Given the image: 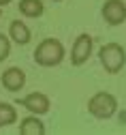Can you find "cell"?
Returning a JSON list of instances; mask_svg holds the SVG:
<instances>
[{
    "label": "cell",
    "instance_id": "obj_1",
    "mask_svg": "<svg viewBox=\"0 0 126 135\" xmlns=\"http://www.w3.org/2000/svg\"><path fill=\"white\" fill-rule=\"evenodd\" d=\"M64 45L53 37L43 39L34 49V62L39 66H58L64 60Z\"/></svg>",
    "mask_w": 126,
    "mask_h": 135
},
{
    "label": "cell",
    "instance_id": "obj_2",
    "mask_svg": "<svg viewBox=\"0 0 126 135\" xmlns=\"http://www.w3.org/2000/svg\"><path fill=\"white\" fill-rule=\"evenodd\" d=\"M98 60L109 75H115L126 66V49L120 43H105L98 52Z\"/></svg>",
    "mask_w": 126,
    "mask_h": 135
},
{
    "label": "cell",
    "instance_id": "obj_3",
    "mask_svg": "<svg viewBox=\"0 0 126 135\" xmlns=\"http://www.w3.org/2000/svg\"><path fill=\"white\" fill-rule=\"evenodd\" d=\"M88 112L98 120H107L118 112V99L111 92H96L88 101Z\"/></svg>",
    "mask_w": 126,
    "mask_h": 135
},
{
    "label": "cell",
    "instance_id": "obj_4",
    "mask_svg": "<svg viewBox=\"0 0 126 135\" xmlns=\"http://www.w3.org/2000/svg\"><path fill=\"white\" fill-rule=\"evenodd\" d=\"M92 47H94V39L88 35V32H81V35L75 39L73 49H70V64L73 66H81L88 62V58L92 56Z\"/></svg>",
    "mask_w": 126,
    "mask_h": 135
},
{
    "label": "cell",
    "instance_id": "obj_5",
    "mask_svg": "<svg viewBox=\"0 0 126 135\" xmlns=\"http://www.w3.org/2000/svg\"><path fill=\"white\" fill-rule=\"evenodd\" d=\"M17 105L24 107V109H28L30 114H37V116L47 114L49 107H51L49 97L43 94V92H30V94H26L24 99H17Z\"/></svg>",
    "mask_w": 126,
    "mask_h": 135
},
{
    "label": "cell",
    "instance_id": "obj_6",
    "mask_svg": "<svg viewBox=\"0 0 126 135\" xmlns=\"http://www.w3.org/2000/svg\"><path fill=\"white\" fill-rule=\"evenodd\" d=\"M100 13L109 26H120L126 22V2L124 0H105Z\"/></svg>",
    "mask_w": 126,
    "mask_h": 135
},
{
    "label": "cell",
    "instance_id": "obj_7",
    "mask_svg": "<svg viewBox=\"0 0 126 135\" xmlns=\"http://www.w3.org/2000/svg\"><path fill=\"white\" fill-rule=\"evenodd\" d=\"M0 81H2V86L9 92H19L26 86V73L19 69V66H9V69L2 73Z\"/></svg>",
    "mask_w": 126,
    "mask_h": 135
},
{
    "label": "cell",
    "instance_id": "obj_8",
    "mask_svg": "<svg viewBox=\"0 0 126 135\" xmlns=\"http://www.w3.org/2000/svg\"><path fill=\"white\" fill-rule=\"evenodd\" d=\"M9 39L17 45H28L32 35H30V28L22 22V20H13L9 26Z\"/></svg>",
    "mask_w": 126,
    "mask_h": 135
},
{
    "label": "cell",
    "instance_id": "obj_9",
    "mask_svg": "<svg viewBox=\"0 0 126 135\" xmlns=\"http://www.w3.org/2000/svg\"><path fill=\"white\" fill-rule=\"evenodd\" d=\"M19 133L22 135H45V122L37 114H30L19 122Z\"/></svg>",
    "mask_w": 126,
    "mask_h": 135
},
{
    "label": "cell",
    "instance_id": "obj_10",
    "mask_svg": "<svg viewBox=\"0 0 126 135\" xmlns=\"http://www.w3.org/2000/svg\"><path fill=\"white\" fill-rule=\"evenodd\" d=\"M19 13L24 17H30V20L41 17L45 13V4L41 0H19Z\"/></svg>",
    "mask_w": 126,
    "mask_h": 135
},
{
    "label": "cell",
    "instance_id": "obj_11",
    "mask_svg": "<svg viewBox=\"0 0 126 135\" xmlns=\"http://www.w3.org/2000/svg\"><path fill=\"white\" fill-rule=\"evenodd\" d=\"M17 122V109L13 103H7V101H0V129L15 124Z\"/></svg>",
    "mask_w": 126,
    "mask_h": 135
},
{
    "label": "cell",
    "instance_id": "obj_12",
    "mask_svg": "<svg viewBox=\"0 0 126 135\" xmlns=\"http://www.w3.org/2000/svg\"><path fill=\"white\" fill-rule=\"evenodd\" d=\"M11 54V39L0 32V62H4Z\"/></svg>",
    "mask_w": 126,
    "mask_h": 135
},
{
    "label": "cell",
    "instance_id": "obj_13",
    "mask_svg": "<svg viewBox=\"0 0 126 135\" xmlns=\"http://www.w3.org/2000/svg\"><path fill=\"white\" fill-rule=\"evenodd\" d=\"M7 4H11V0H0V9H2V7H7Z\"/></svg>",
    "mask_w": 126,
    "mask_h": 135
},
{
    "label": "cell",
    "instance_id": "obj_14",
    "mask_svg": "<svg viewBox=\"0 0 126 135\" xmlns=\"http://www.w3.org/2000/svg\"><path fill=\"white\" fill-rule=\"evenodd\" d=\"M0 17H2V9H0Z\"/></svg>",
    "mask_w": 126,
    "mask_h": 135
},
{
    "label": "cell",
    "instance_id": "obj_15",
    "mask_svg": "<svg viewBox=\"0 0 126 135\" xmlns=\"http://www.w3.org/2000/svg\"><path fill=\"white\" fill-rule=\"evenodd\" d=\"M53 2H62V0H53Z\"/></svg>",
    "mask_w": 126,
    "mask_h": 135
}]
</instances>
